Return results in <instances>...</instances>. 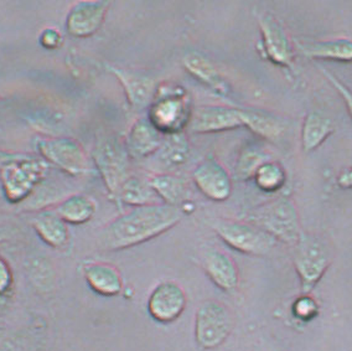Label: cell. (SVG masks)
<instances>
[{
    "instance_id": "obj_1",
    "label": "cell",
    "mask_w": 352,
    "mask_h": 351,
    "mask_svg": "<svg viewBox=\"0 0 352 351\" xmlns=\"http://www.w3.org/2000/svg\"><path fill=\"white\" fill-rule=\"evenodd\" d=\"M183 216L182 207L166 204L134 207L102 230L100 245L106 251H120L142 245L171 230Z\"/></svg>"
},
{
    "instance_id": "obj_2",
    "label": "cell",
    "mask_w": 352,
    "mask_h": 351,
    "mask_svg": "<svg viewBox=\"0 0 352 351\" xmlns=\"http://www.w3.org/2000/svg\"><path fill=\"white\" fill-rule=\"evenodd\" d=\"M49 164L43 158L29 154H16L0 169L4 199L12 204L28 200L45 180Z\"/></svg>"
},
{
    "instance_id": "obj_3",
    "label": "cell",
    "mask_w": 352,
    "mask_h": 351,
    "mask_svg": "<svg viewBox=\"0 0 352 351\" xmlns=\"http://www.w3.org/2000/svg\"><path fill=\"white\" fill-rule=\"evenodd\" d=\"M129 158L126 145L114 137H103L97 140L92 151L96 169L113 198H117L122 187L132 176Z\"/></svg>"
},
{
    "instance_id": "obj_4",
    "label": "cell",
    "mask_w": 352,
    "mask_h": 351,
    "mask_svg": "<svg viewBox=\"0 0 352 351\" xmlns=\"http://www.w3.org/2000/svg\"><path fill=\"white\" fill-rule=\"evenodd\" d=\"M251 224L270 233L273 239L296 245L302 236L299 216L289 199H277L258 207L251 216Z\"/></svg>"
},
{
    "instance_id": "obj_5",
    "label": "cell",
    "mask_w": 352,
    "mask_h": 351,
    "mask_svg": "<svg viewBox=\"0 0 352 351\" xmlns=\"http://www.w3.org/2000/svg\"><path fill=\"white\" fill-rule=\"evenodd\" d=\"M189 103L184 88L164 85L157 87L148 117L164 134L183 132L192 111Z\"/></svg>"
},
{
    "instance_id": "obj_6",
    "label": "cell",
    "mask_w": 352,
    "mask_h": 351,
    "mask_svg": "<svg viewBox=\"0 0 352 351\" xmlns=\"http://www.w3.org/2000/svg\"><path fill=\"white\" fill-rule=\"evenodd\" d=\"M211 226L223 242L245 255L263 256L277 244V240L270 233L251 222L217 219L212 221Z\"/></svg>"
},
{
    "instance_id": "obj_7",
    "label": "cell",
    "mask_w": 352,
    "mask_h": 351,
    "mask_svg": "<svg viewBox=\"0 0 352 351\" xmlns=\"http://www.w3.org/2000/svg\"><path fill=\"white\" fill-rule=\"evenodd\" d=\"M234 326L232 312L217 301H206L195 314V340L205 350L219 348L231 335Z\"/></svg>"
},
{
    "instance_id": "obj_8",
    "label": "cell",
    "mask_w": 352,
    "mask_h": 351,
    "mask_svg": "<svg viewBox=\"0 0 352 351\" xmlns=\"http://www.w3.org/2000/svg\"><path fill=\"white\" fill-rule=\"evenodd\" d=\"M36 148L46 163L69 176H86L92 171L91 163L94 162L76 139L67 137L40 139Z\"/></svg>"
},
{
    "instance_id": "obj_9",
    "label": "cell",
    "mask_w": 352,
    "mask_h": 351,
    "mask_svg": "<svg viewBox=\"0 0 352 351\" xmlns=\"http://www.w3.org/2000/svg\"><path fill=\"white\" fill-rule=\"evenodd\" d=\"M294 266L300 278L304 295H308L320 282L330 266V252L320 240L311 235L302 233L296 242Z\"/></svg>"
},
{
    "instance_id": "obj_10",
    "label": "cell",
    "mask_w": 352,
    "mask_h": 351,
    "mask_svg": "<svg viewBox=\"0 0 352 351\" xmlns=\"http://www.w3.org/2000/svg\"><path fill=\"white\" fill-rule=\"evenodd\" d=\"M188 298L183 287L175 281H164L151 290L148 298V312L160 324L179 319L186 309Z\"/></svg>"
},
{
    "instance_id": "obj_11",
    "label": "cell",
    "mask_w": 352,
    "mask_h": 351,
    "mask_svg": "<svg viewBox=\"0 0 352 351\" xmlns=\"http://www.w3.org/2000/svg\"><path fill=\"white\" fill-rule=\"evenodd\" d=\"M243 127L241 109L221 105L196 107L191 111L188 129L196 134L225 132Z\"/></svg>"
},
{
    "instance_id": "obj_12",
    "label": "cell",
    "mask_w": 352,
    "mask_h": 351,
    "mask_svg": "<svg viewBox=\"0 0 352 351\" xmlns=\"http://www.w3.org/2000/svg\"><path fill=\"white\" fill-rule=\"evenodd\" d=\"M109 1H78L69 8L65 28L74 38H89L101 29L108 10Z\"/></svg>"
},
{
    "instance_id": "obj_13",
    "label": "cell",
    "mask_w": 352,
    "mask_h": 351,
    "mask_svg": "<svg viewBox=\"0 0 352 351\" xmlns=\"http://www.w3.org/2000/svg\"><path fill=\"white\" fill-rule=\"evenodd\" d=\"M192 178L196 187L210 200L225 201L232 193V180L216 159H205L196 167Z\"/></svg>"
},
{
    "instance_id": "obj_14",
    "label": "cell",
    "mask_w": 352,
    "mask_h": 351,
    "mask_svg": "<svg viewBox=\"0 0 352 351\" xmlns=\"http://www.w3.org/2000/svg\"><path fill=\"white\" fill-rule=\"evenodd\" d=\"M259 28L267 57L279 66H290L294 58V52L282 24L273 15L264 14L259 18Z\"/></svg>"
},
{
    "instance_id": "obj_15",
    "label": "cell",
    "mask_w": 352,
    "mask_h": 351,
    "mask_svg": "<svg viewBox=\"0 0 352 351\" xmlns=\"http://www.w3.org/2000/svg\"><path fill=\"white\" fill-rule=\"evenodd\" d=\"M108 69L120 80L126 100L133 108L142 109L151 106L157 91V82L154 78L133 70L120 69L116 66H109Z\"/></svg>"
},
{
    "instance_id": "obj_16",
    "label": "cell",
    "mask_w": 352,
    "mask_h": 351,
    "mask_svg": "<svg viewBox=\"0 0 352 351\" xmlns=\"http://www.w3.org/2000/svg\"><path fill=\"white\" fill-rule=\"evenodd\" d=\"M166 134L157 128L149 117L139 118L126 133V151L131 157L145 158L162 149Z\"/></svg>"
},
{
    "instance_id": "obj_17",
    "label": "cell",
    "mask_w": 352,
    "mask_h": 351,
    "mask_svg": "<svg viewBox=\"0 0 352 351\" xmlns=\"http://www.w3.org/2000/svg\"><path fill=\"white\" fill-rule=\"evenodd\" d=\"M204 268L211 282L223 292H234L239 288V272L237 264L227 253L210 250L204 256Z\"/></svg>"
},
{
    "instance_id": "obj_18",
    "label": "cell",
    "mask_w": 352,
    "mask_h": 351,
    "mask_svg": "<svg viewBox=\"0 0 352 351\" xmlns=\"http://www.w3.org/2000/svg\"><path fill=\"white\" fill-rule=\"evenodd\" d=\"M83 276L88 287L97 295L116 297L123 290V278L117 267L104 262H92L85 266Z\"/></svg>"
},
{
    "instance_id": "obj_19",
    "label": "cell",
    "mask_w": 352,
    "mask_h": 351,
    "mask_svg": "<svg viewBox=\"0 0 352 351\" xmlns=\"http://www.w3.org/2000/svg\"><path fill=\"white\" fill-rule=\"evenodd\" d=\"M32 225L38 237L52 248H63L69 242V227L54 209H43L34 215Z\"/></svg>"
},
{
    "instance_id": "obj_20",
    "label": "cell",
    "mask_w": 352,
    "mask_h": 351,
    "mask_svg": "<svg viewBox=\"0 0 352 351\" xmlns=\"http://www.w3.org/2000/svg\"><path fill=\"white\" fill-rule=\"evenodd\" d=\"M55 213L69 225H83L95 216L97 205L87 195L72 194L57 202Z\"/></svg>"
},
{
    "instance_id": "obj_21",
    "label": "cell",
    "mask_w": 352,
    "mask_h": 351,
    "mask_svg": "<svg viewBox=\"0 0 352 351\" xmlns=\"http://www.w3.org/2000/svg\"><path fill=\"white\" fill-rule=\"evenodd\" d=\"M183 65L190 75L194 76L196 80L212 88L214 92L220 94H227L226 82L214 67L211 61L197 52H189L184 57Z\"/></svg>"
},
{
    "instance_id": "obj_22",
    "label": "cell",
    "mask_w": 352,
    "mask_h": 351,
    "mask_svg": "<svg viewBox=\"0 0 352 351\" xmlns=\"http://www.w3.org/2000/svg\"><path fill=\"white\" fill-rule=\"evenodd\" d=\"M302 54L316 60H333L341 63L352 61V41L349 39H336L318 43L299 44Z\"/></svg>"
},
{
    "instance_id": "obj_23",
    "label": "cell",
    "mask_w": 352,
    "mask_h": 351,
    "mask_svg": "<svg viewBox=\"0 0 352 351\" xmlns=\"http://www.w3.org/2000/svg\"><path fill=\"white\" fill-rule=\"evenodd\" d=\"M151 188L155 191L163 204L180 207L186 201V184L179 176L171 174H155L148 180Z\"/></svg>"
},
{
    "instance_id": "obj_24",
    "label": "cell",
    "mask_w": 352,
    "mask_h": 351,
    "mask_svg": "<svg viewBox=\"0 0 352 351\" xmlns=\"http://www.w3.org/2000/svg\"><path fill=\"white\" fill-rule=\"evenodd\" d=\"M333 132V120L320 112H310L302 123V145L305 151L320 147Z\"/></svg>"
},
{
    "instance_id": "obj_25",
    "label": "cell",
    "mask_w": 352,
    "mask_h": 351,
    "mask_svg": "<svg viewBox=\"0 0 352 351\" xmlns=\"http://www.w3.org/2000/svg\"><path fill=\"white\" fill-rule=\"evenodd\" d=\"M243 127L267 139H276L283 133L282 120L271 113L256 109H241Z\"/></svg>"
},
{
    "instance_id": "obj_26",
    "label": "cell",
    "mask_w": 352,
    "mask_h": 351,
    "mask_svg": "<svg viewBox=\"0 0 352 351\" xmlns=\"http://www.w3.org/2000/svg\"><path fill=\"white\" fill-rule=\"evenodd\" d=\"M116 199L126 205L134 207L163 204L148 182H142L134 176H131L126 180Z\"/></svg>"
},
{
    "instance_id": "obj_27",
    "label": "cell",
    "mask_w": 352,
    "mask_h": 351,
    "mask_svg": "<svg viewBox=\"0 0 352 351\" xmlns=\"http://www.w3.org/2000/svg\"><path fill=\"white\" fill-rule=\"evenodd\" d=\"M254 182L258 188L265 193H274L285 184V171L280 164L268 160L262 164L254 173Z\"/></svg>"
},
{
    "instance_id": "obj_28",
    "label": "cell",
    "mask_w": 352,
    "mask_h": 351,
    "mask_svg": "<svg viewBox=\"0 0 352 351\" xmlns=\"http://www.w3.org/2000/svg\"><path fill=\"white\" fill-rule=\"evenodd\" d=\"M160 157L169 165H180L186 162L189 156V145L183 132L166 134L162 147Z\"/></svg>"
},
{
    "instance_id": "obj_29",
    "label": "cell",
    "mask_w": 352,
    "mask_h": 351,
    "mask_svg": "<svg viewBox=\"0 0 352 351\" xmlns=\"http://www.w3.org/2000/svg\"><path fill=\"white\" fill-rule=\"evenodd\" d=\"M265 162L268 160H265L263 156L257 151H245L242 154V157L239 158L237 174L241 179H248L251 176H254V173L257 171L258 168Z\"/></svg>"
},
{
    "instance_id": "obj_30",
    "label": "cell",
    "mask_w": 352,
    "mask_h": 351,
    "mask_svg": "<svg viewBox=\"0 0 352 351\" xmlns=\"http://www.w3.org/2000/svg\"><path fill=\"white\" fill-rule=\"evenodd\" d=\"M293 313L296 318H299L304 321H308L315 318L319 313V306L315 301L314 298L310 295H304L296 299L294 306H293Z\"/></svg>"
},
{
    "instance_id": "obj_31",
    "label": "cell",
    "mask_w": 352,
    "mask_h": 351,
    "mask_svg": "<svg viewBox=\"0 0 352 351\" xmlns=\"http://www.w3.org/2000/svg\"><path fill=\"white\" fill-rule=\"evenodd\" d=\"M38 41L46 50H55L63 44V35L55 28H46L40 32Z\"/></svg>"
},
{
    "instance_id": "obj_32",
    "label": "cell",
    "mask_w": 352,
    "mask_h": 351,
    "mask_svg": "<svg viewBox=\"0 0 352 351\" xmlns=\"http://www.w3.org/2000/svg\"><path fill=\"white\" fill-rule=\"evenodd\" d=\"M324 71V74L327 77V80L331 82V85H333V87L338 89V92L339 94H341V97L344 98V102H345L346 107H347V109H349V113L351 114L352 117V92L351 89H349V88L346 87L345 85L342 83V82L340 81L339 78H336L335 76L331 75V74H329L325 70L322 69Z\"/></svg>"
},
{
    "instance_id": "obj_33",
    "label": "cell",
    "mask_w": 352,
    "mask_h": 351,
    "mask_svg": "<svg viewBox=\"0 0 352 351\" xmlns=\"http://www.w3.org/2000/svg\"><path fill=\"white\" fill-rule=\"evenodd\" d=\"M13 284V272L7 261L0 257V295H6Z\"/></svg>"
},
{
    "instance_id": "obj_34",
    "label": "cell",
    "mask_w": 352,
    "mask_h": 351,
    "mask_svg": "<svg viewBox=\"0 0 352 351\" xmlns=\"http://www.w3.org/2000/svg\"><path fill=\"white\" fill-rule=\"evenodd\" d=\"M339 185L342 188H352V168L351 169H346L340 174Z\"/></svg>"
},
{
    "instance_id": "obj_35",
    "label": "cell",
    "mask_w": 352,
    "mask_h": 351,
    "mask_svg": "<svg viewBox=\"0 0 352 351\" xmlns=\"http://www.w3.org/2000/svg\"><path fill=\"white\" fill-rule=\"evenodd\" d=\"M0 199H4V190H3V182H1V178H0Z\"/></svg>"
},
{
    "instance_id": "obj_36",
    "label": "cell",
    "mask_w": 352,
    "mask_h": 351,
    "mask_svg": "<svg viewBox=\"0 0 352 351\" xmlns=\"http://www.w3.org/2000/svg\"><path fill=\"white\" fill-rule=\"evenodd\" d=\"M0 239H1V237H0Z\"/></svg>"
}]
</instances>
